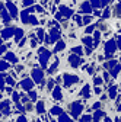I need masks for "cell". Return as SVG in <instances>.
Wrapping results in <instances>:
<instances>
[{
    "label": "cell",
    "mask_w": 121,
    "mask_h": 122,
    "mask_svg": "<svg viewBox=\"0 0 121 122\" xmlns=\"http://www.w3.org/2000/svg\"><path fill=\"white\" fill-rule=\"evenodd\" d=\"M110 13H111V9L107 7V9L104 10V13H102V19H108L110 18Z\"/></svg>",
    "instance_id": "26"
},
{
    "label": "cell",
    "mask_w": 121,
    "mask_h": 122,
    "mask_svg": "<svg viewBox=\"0 0 121 122\" xmlns=\"http://www.w3.org/2000/svg\"><path fill=\"white\" fill-rule=\"evenodd\" d=\"M105 54H107V58H111L114 55V52L117 51V41L115 39H110L105 42Z\"/></svg>",
    "instance_id": "2"
},
{
    "label": "cell",
    "mask_w": 121,
    "mask_h": 122,
    "mask_svg": "<svg viewBox=\"0 0 121 122\" xmlns=\"http://www.w3.org/2000/svg\"><path fill=\"white\" fill-rule=\"evenodd\" d=\"M60 10H61V16L63 18H70L72 16V15H73V10L70 9V7H66L64 5H61V6H60Z\"/></svg>",
    "instance_id": "11"
},
{
    "label": "cell",
    "mask_w": 121,
    "mask_h": 122,
    "mask_svg": "<svg viewBox=\"0 0 121 122\" xmlns=\"http://www.w3.org/2000/svg\"><path fill=\"white\" fill-rule=\"evenodd\" d=\"M69 63H70V66H72L73 68H77V67L83 63V60L79 58L77 54H72V55H69Z\"/></svg>",
    "instance_id": "6"
},
{
    "label": "cell",
    "mask_w": 121,
    "mask_h": 122,
    "mask_svg": "<svg viewBox=\"0 0 121 122\" xmlns=\"http://www.w3.org/2000/svg\"><path fill=\"white\" fill-rule=\"evenodd\" d=\"M112 12H114V16H115V18H121V3H117V5L114 6Z\"/></svg>",
    "instance_id": "18"
},
{
    "label": "cell",
    "mask_w": 121,
    "mask_h": 122,
    "mask_svg": "<svg viewBox=\"0 0 121 122\" xmlns=\"http://www.w3.org/2000/svg\"><path fill=\"white\" fill-rule=\"evenodd\" d=\"M117 47H118V48H121V35L118 36V41H117Z\"/></svg>",
    "instance_id": "48"
},
{
    "label": "cell",
    "mask_w": 121,
    "mask_h": 122,
    "mask_svg": "<svg viewBox=\"0 0 121 122\" xmlns=\"http://www.w3.org/2000/svg\"><path fill=\"white\" fill-rule=\"evenodd\" d=\"M61 112H63V109L60 108V106H53V109H51V115H57V116H58Z\"/></svg>",
    "instance_id": "23"
},
{
    "label": "cell",
    "mask_w": 121,
    "mask_h": 122,
    "mask_svg": "<svg viewBox=\"0 0 121 122\" xmlns=\"http://www.w3.org/2000/svg\"><path fill=\"white\" fill-rule=\"evenodd\" d=\"M53 86H54V81H53V80H50V81H48V86H47V89H48V90H51V89H53Z\"/></svg>",
    "instance_id": "42"
},
{
    "label": "cell",
    "mask_w": 121,
    "mask_h": 122,
    "mask_svg": "<svg viewBox=\"0 0 121 122\" xmlns=\"http://www.w3.org/2000/svg\"><path fill=\"white\" fill-rule=\"evenodd\" d=\"M5 50H6L5 47H0V52H5Z\"/></svg>",
    "instance_id": "52"
},
{
    "label": "cell",
    "mask_w": 121,
    "mask_h": 122,
    "mask_svg": "<svg viewBox=\"0 0 121 122\" xmlns=\"http://www.w3.org/2000/svg\"><path fill=\"white\" fill-rule=\"evenodd\" d=\"M3 86H5V84H3V76L0 74V89H3Z\"/></svg>",
    "instance_id": "47"
},
{
    "label": "cell",
    "mask_w": 121,
    "mask_h": 122,
    "mask_svg": "<svg viewBox=\"0 0 121 122\" xmlns=\"http://www.w3.org/2000/svg\"><path fill=\"white\" fill-rule=\"evenodd\" d=\"M6 81H7V83H9L10 86H13V84H15V81H13V79H10V77H7V79H6Z\"/></svg>",
    "instance_id": "44"
},
{
    "label": "cell",
    "mask_w": 121,
    "mask_h": 122,
    "mask_svg": "<svg viewBox=\"0 0 121 122\" xmlns=\"http://www.w3.org/2000/svg\"><path fill=\"white\" fill-rule=\"evenodd\" d=\"M9 67V63H6V61H2L0 63V70H6Z\"/></svg>",
    "instance_id": "36"
},
{
    "label": "cell",
    "mask_w": 121,
    "mask_h": 122,
    "mask_svg": "<svg viewBox=\"0 0 121 122\" xmlns=\"http://www.w3.org/2000/svg\"><path fill=\"white\" fill-rule=\"evenodd\" d=\"M6 6H7V9L10 10V13H12V16H13V18H16V15H18V10H16V7L13 6V3L7 2V5H6Z\"/></svg>",
    "instance_id": "20"
},
{
    "label": "cell",
    "mask_w": 121,
    "mask_h": 122,
    "mask_svg": "<svg viewBox=\"0 0 121 122\" xmlns=\"http://www.w3.org/2000/svg\"><path fill=\"white\" fill-rule=\"evenodd\" d=\"M64 47H66V44H64V41H60V39H58V42L55 44V47H54V52H58V51H61V50H64Z\"/></svg>",
    "instance_id": "19"
},
{
    "label": "cell",
    "mask_w": 121,
    "mask_h": 122,
    "mask_svg": "<svg viewBox=\"0 0 121 122\" xmlns=\"http://www.w3.org/2000/svg\"><path fill=\"white\" fill-rule=\"evenodd\" d=\"M101 92H102V89H101V87H95V93H96V95H99Z\"/></svg>",
    "instance_id": "50"
},
{
    "label": "cell",
    "mask_w": 121,
    "mask_h": 122,
    "mask_svg": "<svg viewBox=\"0 0 121 122\" xmlns=\"http://www.w3.org/2000/svg\"><path fill=\"white\" fill-rule=\"evenodd\" d=\"M85 51H86V54L89 55L90 52H92V47H88V45H86V50H85Z\"/></svg>",
    "instance_id": "45"
},
{
    "label": "cell",
    "mask_w": 121,
    "mask_h": 122,
    "mask_svg": "<svg viewBox=\"0 0 121 122\" xmlns=\"http://www.w3.org/2000/svg\"><path fill=\"white\" fill-rule=\"evenodd\" d=\"M38 41H44V29H38Z\"/></svg>",
    "instance_id": "32"
},
{
    "label": "cell",
    "mask_w": 121,
    "mask_h": 122,
    "mask_svg": "<svg viewBox=\"0 0 121 122\" xmlns=\"http://www.w3.org/2000/svg\"><path fill=\"white\" fill-rule=\"evenodd\" d=\"M80 96H83L85 99H89L90 97V86L89 84H85V87L80 90V93H79Z\"/></svg>",
    "instance_id": "13"
},
{
    "label": "cell",
    "mask_w": 121,
    "mask_h": 122,
    "mask_svg": "<svg viewBox=\"0 0 121 122\" xmlns=\"http://www.w3.org/2000/svg\"><path fill=\"white\" fill-rule=\"evenodd\" d=\"M0 99H2V95H0Z\"/></svg>",
    "instance_id": "56"
},
{
    "label": "cell",
    "mask_w": 121,
    "mask_h": 122,
    "mask_svg": "<svg viewBox=\"0 0 121 122\" xmlns=\"http://www.w3.org/2000/svg\"><path fill=\"white\" fill-rule=\"evenodd\" d=\"M57 67H58V60H55V63H54V64L51 66V68L48 70V73H50V74H53V73H54V71L57 70Z\"/></svg>",
    "instance_id": "30"
},
{
    "label": "cell",
    "mask_w": 121,
    "mask_h": 122,
    "mask_svg": "<svg viewBox=\"0 0 121 122\" xmlns=\"http://www.w3.org/2000/svg\"><path fill=\"white\" fill-rule=\"evenodd\" d=\"M117 90H118L117 86H111V87H110V93H108V97H110V99L114 100V99L117 97Z\"/></svg>",
    "instance_id": "16"
},
{
    "label": "cell",
    "mask_w": 121,
    "mask_h": 122,
    "mask_svg": "<svg viewBox=\"0 0 121 122\" xmlns=\"http://www.w3.org/2000/svg\"><path fill=\"white\" fill-rule=\"evenodd\" d=\"M63 79H64V87H70L74 83H79V77H77V76H73V74H69V73H66L63 76Z\"/></svg>",
    "instance_id": "4"
},
{
    "label": "cell",
    "mask_w": 121,
    "mask_h": 122,
    "mask_svg": "<svg viewBox=\"0 0 121 122\" xmlns=\"http://www.w3.org/2000/svg\"><path fill=\"white\" fill-rule=\"evenodd\" d=\"M79 12L85 13V15H90V13H92V6H90L89 2H83L80 5V7H79Z\"/></svg>",
    "instance_id": "7"
},
{
    "label": "cell",
    "mask_w": 121,
    "mask_h": 122,
    "mask_svg": "<svg viewBox=\"0 0 121 122\" xmlns=\"http://www.w3.org/2000/svg\"><path fill=\"white\" fill-rule=\"evenodd\" d=\"M69 112H70V115L73 116V119H77L79 118V115L82 113V109H83V105L79 102V100H76V102H72L70 105H69Z\"/></svg>",
    "instance_id": "1"
},
{
    "label": "cell",
    "mask_w": 121,
    "mask_h": 122,
    "mask_svg": "<svg viewBox=\"0 0 121 122\" xmlns=\"http://www.w3.org/2000/svg\"><path fill=\"white\" fill-rule=\"evenodd\" d=\"M25 108H26L25 111H29V112H31V111H32V105H31V103H26V106H25Z\"/></svg>",
    "instance_id": "43"
},
{
    "label": "cell",
    "mask_w": 121,
    "mask_h": 122,
    "mask_svg": "<svg viewBox=\"0 0 121 122\" xmlns=\"http://www.w3.org/2000/svg\"><path fill=\"white\" fill-rule=\"evenodd\" d=\"M120 86H121V84H120Z\"/></svg>",
    "instance_id": "58"
},
{
    "label": "cell",
    "mask_w": 121,
    "mask_h": 122,
    "mask_svg": "<svg viewBox=\"0 0 121 122\" xmlns=\"http://www.w3.org/2000/svg\"><path fill=\"white\" fill-rule=\"evenodd\" d=\"M58 39H60V30L55 26V28L51 29V35L50 36H45V42H47V44H53V42H57Z\"/></svg>",
    "instance_id": "5"
},
{
    "label": "cell",
    "mask_w": 121,
    "mask_h": 122,
    "mask_svg": "<svg viewBox=\"0 0 121 122\" xmlns=\"http://www.w3.org/2000/svg\"><path fill=\"white\" fill-rule=\"evenodd\" d=\"M94 83H95L96 86H99V84L104 83V79H102V77H95V79H94Z\"/></svg>",
    "instance_id": "33"
},
{
    "label": "cell",
    "mask_w": 121,
    "mask_h": 122,
    "mask_svg": "<svg viewBox=\"0 0 121 122\" xmlns=\"http://www.w3.org/2000/svg\"><path fill=\"white\" fill-rule=\"evenodd\" d=\"M13 32H15V29H13L12 26H9V28H6V29L3 30V34H2V35H3V38L6 39V38L12 36V35H13Z\"/></svg>",
    "instance_id": "17"
},
{
    "label": "cell",
    "mask_w": 121,
    "mask_h": 122,
    "mask_svg": "<svg viewBox=\"0 0 121 122\" xmlns=\"http://www.w3.org/2000/svg\"><path fill=\"white\" fill-rule=\"evenodd\" d=\"M94 20V16H85L83 19H82V22H83V25H89L90 22Z\"/></svg>",
    "instance_id": "25"
},
{
    "label": "cell",
    "mask_w": 121,
    "mask_h": 122,
    "mask_svg": "<svg viewBox=\"0 0 121 122\" xmlns=\"http://www.w3.org/2000/svg\"><path fill=\"white\" fill-rule=\"evenodd\" d=\"M94 30H95V25H90V23H89V25L86 26V29H85V32H86V34H92Z\"/></svg>",
    "instance_id": "27"
},
{
    "label": "cell",
    "mask_w": 121,
    "mask_h": 122,
    "mask_svg": "<svg viewBox=\"0 0 121 122\" xmlns=\"http://www.w3.org/2000/svg\"><path fill=\"white\" fill-rule=\"evenodd\" d=\"M118 111H120V112H121V102H120V103H118Z\"/></svg>",
    "instance_id": "53"
},
{
    "label": "cell",
    "mask_w": 121,
    "mask_h": 122,
    "mask_svg": "<svg viewBox=\"0 0 121 122\" xmlns=\"http://www.w3.org/2000/svg\"><path fill=\"white\" fill-rule=\"evenodd\" d=\"M110 70V76H111V77H117V76L120 74V71H121V64H118V63H115L111 68H108Z\"/></svg>",
    "instance_id": "9"
},
{
    "label": "cell",
    "mask_w": 121,
    "mask_h": 122,
    "mask_svg": "<svg viewBox=\"0 0 121 122\" xmlns=\"http://www.w3.org/2000/svg\"><path fill=\"white\" fill-rule=\"evenodd\" d=\"M120 63H121V58H120Z\"/></svg>",
    "instance_id": "57"
},
{
    "label": "cell",
    "mask_w": 121,
    "mask_h": 122,
    "mask_svg": "<svg viewBox=\"0 0 121 122\" xmlns=\"http://www.w3.org/2000/svg\"><path fill=\"white\" fill-rule=\"evenodd\" d=\"M53 97L55 100H61L63 99V95H61V89H60V86H55L54 90H53Z\"/></svg>",
    "instance_id": "12"
},
{
    "label": "cell",
    "mask_w": 121,
    "mask_h": 122,
    "mask_svg": "<svg viewBox=\"0 0 121 122\" xmlns=\"http://www.w3.org/2000/svg\"><path fill=\"white\" fill-rule=\"evenodd\" d=\"M58 121H70V116L61 112V113H60V115H58Z\"/></svg>",
    "instance_id": "29"
},
{
    "label": "cell",
    "mask_w": 121,
    "mask_h": 122,
    "mask_svg": "<svg viewBox=\"0 0 121 122\" xmlns=\"http://www.w3.org/2000/svg\"><path fill=\"white\" fill-rule=\"evenodd\" d=\"M82 42H83L85 45H88V47H92V44H94V38L90 36L89 34H86V35L82 38Z\"/></svg>",
    "instance_id": "14"
},
{
    "label": "cell",
    "mask_w": 121,
    "mask_h": 122,
    "mask_svg": "<svg viewBox=\"0 0 121 122\" xmlns=\"http://www.w3.org/2000/svg\"><path fill=\"white\" fill-rule=\"evenodd\" d=\"M90 6H94V7H102V2H101V0H90Z\"/></svg>",
    "instance_id": "24"
},
{
    "label": "cell",
    "mask_w": 121,
    "mask_h": 122,
    "mask_svg": "<svg viewBox=\"0 0 121 122\" xmlns=\"http://www.w3.org/2000/svg\"><path fill=\"white\" fill-rule=\"evenodd\" d=\"M98 29H99V30H105V29H107V25H105L104 22H99V23H98Z\"/></svg>",
    "instance_id": "37"
},
{
    "label": "cell",
    "mask_w": 121,
    "mask_h": 122,
    "mask_svg": "<svg viewBox=\"0 0 121 122\" xmlns=\"http://www.w3.org/2000/svg\"><path fill=\"white\" fill-rule=\"evenodd\" d=\"M19 87H22V89H25V90H31V89L34 87V81L29 80V79H25V80H22V81L19 83Z\"/></svg>",
    "instance_id": "10"
},
{
    "label": "cell",
    "mask_w": 121,
    "mask_h": 122,
    "mask_svg": "<svg viewBox=\"0 0 121 122\" xmlns=\"http://www.w3.org/2000/svg\"><path fill=\"white\" fill-rule=\"evenodd\" d=\"M13 100H15V102H18V100H19V95H18V93H15V95H13Z\"/></svg>",
    "instance_id": "49"
},
{
    "label": "cell",
    "mask_w": 121,
    "mask_h": 122,
    "mask_svg": "<svg viewBox=\"0 0 121 122\" xmlns=\"http://www.w3.org/2000/svg\"><path fill=\"white\" fill-rule=\"evenodd\" d=\"M32 79H34L37 83H44V74H42V71L38 70V68H35V70L32 71Z\"/></svg>",
    "instance_id": "8"
},
{
    "label": "cell",
    "mask_w": 121,
    "mask_h": 122,
    "mask_svg": "<svg viewBox=\"0 0 121 122\" xmlns=\"http://www.w3.org/2000/svg\"><path fill=\"white\" fill-rule=\"evenodd\" d=\"M102 118H105V112L101 111V109H96V112H95L94 116H92V121H99V119H102Z\"/></svg>",
    "instance_id": "15"
},
{
    "label": "cell",
    "mask_w": 121,
    "mask_h": 122,
    "mask_svg": "<svg viewBox=\"0 0 121 122\" xmlns=\"http://www.w3.org/2000/svg\"><path fill=\"white\" fill-rule=\"evenodd\" d=\"M107 100H108V96L107 95H102L101 96V102H107Z\"/></svg>",
    "instance_id": "46"
},
{
    "label": "cell",
    "mask_w": 121,
    "mask_h": 122,
    "mask_svg": "<svg viewBox=\"0 0 121 122\" xmlns=\"http://www.w3.org/2000/svg\"><path fill=\"white\" fill-rule=\"evenodd\" d=\"M80 119L82 121H92V115H83Z\"/></svg>",
    "instance_id": "38"
},
{
    "label": "cell",
    "mask_w": 121,
    "mask_h": 122,
    "mask_svg": "<svg viewBox=\"0 0 121 122\" xmlns=\"http://www.w3.org/2000/svg\"><path fill=\"white\" fill-rule=\"evenodd\" d=\"M74 20H76V23H77L79 26H82V25H83V22H82V18L79 16V15H76V16H74Z\"/></svg>",
    "instance_id": "35"
},
{
    "label": "cell",
    "mask_w": 121,
    "mask_h": 122,
    "mask_svg": "<svg viewBox=\"0 0 121 122\" xmlns=\"http://www.w3.org/2000/svg\"><path fill=\"white\" fill-rule=\"evenodd\" d=\"M37 112L38 113H44L45 112V103L41 100V102H38V105H37Z\"/></svg>",
    "instance_id": "22"
},
{
    "label": "cell",
    "mask_w": 121,
    "mask_h": 122,
    "mask_svg": "<svg viewBox=\"0 0 121 122\" xmlns=\"http://www.w3.org/2000/svg\"><path fill=\"white\" fill-rule=\"evenodd\" d=\"M102 74H104V80L108 81V80H110V73H108V71H104Z\"/></svg>",
    "instance_id": "39"
},
{
    "label": "cell",
    "mask_w": 121,
    "mask_h": 122,
    "mask_svg": "<svg viewBox=\"0 0 121 122\" xmlns=\"http://www.w3.org/2000/svg\"><path fill=\"white\" fill-rule=\"evenodd\" d=\"M118 119H120V121H121V116H120V118H118Z\"/></svg>",
    "instance_id": "55"
},
{
    "label": "cell",
    "mask_w": 121,
    "mask_h": 122,
    "mask_svg": "<svg viewBox=\"0 0 121 122\" xmlns=\"http://www.w3.org/2000/svg\"><path fill=\"white\" fill-rule=\"evenodd\" d=\"M32 3H34V0H23V6H29Z\"/></svg>",
    "instance_id": "41"
},
{
    "label": "cell",
    "mask_w": 121,
    "mask_h": 122,
    "mask_svg": "<svg viewBox=\"0 0 121 122\" xmlns=\"http://www.w3.org/2000/svg\"><path fill=\"white\" fill-rule=\"evenodd\" d=\"M18 121H26V118H25V116H19Z\"/></svg>",
    "instance_id": "51"
},
{
    "label": "cell",
    "mask_w": 121,
    "mask_h": 122,
    "mask_svg": "<svg viewBox=\"0 0 121 122\" xmlns=\"http://www.w3.org/2000/svg\"><path fill=\"white\" fill-rule=\"evenodd\" d=\"M72 51H73V54H77V55H82L83 54L82 52V47H73Z\"/></svg>",
    "instance_id": "28"
},
{
    "label": "cell",
    "mask_w": 121,
    "mask_h": 122,
    "mask_svg": "<svg viewBox=\"0 0 121 122\" xmlns=\"http://www.w3.org/2000/svg\"><path fill=\"white\" fill-rule=\"evenodd\" d=\"M0 111H2L3 113H9V100H5L2 105H0Z\"/></svg>",
    "instance_id": "21"
},
{
    "label": "cell",
    "mask_w": 121,
    "mask_h": 122,
    "mask_svg": "<svg viewBox=\"0 0 121 122\" xmlns=\"http://www.w3.org/2000/svg\"><path fill=\"white\" fill-rule=\"evenodd\" d=\"M29 97H31L32 100L37 99V92H29Z\"/></svg>",
    "instance_id": "40"
},
{
    "label": "cell",
    "mask_w": 121,
    "mask_h": 122,
    "mask_svg": "<svg viewBox=\"0 0 121 122\" xmlns=\"http://www.w3.org/2000/svg\"><path fill=\"white\" fill-rule=\"evenodd\" d=\"M48 58H50V51L47 48H41L39 50V63H41V67L42 68H47Z\"/></svg>",
    "instance_id": "3"
},
{
    "label": "cell",
    "mask_w": 121,
    "mask_h": 122,
    "mask_svg": "<svg viewBox=\"0 0 121 122\" xmlns=\"http://www.w3.org/2000/svg\"><path fill=\"white\" fill-rule=\"evenodd\" d=\"M22 35H23V30H22V29H18V30H16V39H15V41H19Z\"/></svg>",
    "instance_id": "34"
},
{
    "label": "cell",
    "mask_w": 121,
    "mask_h": 122,
    "mask_svg": "<svg viewBox=\"0 0 121 122\" xmlns=\"http://www.w3.org/2000/svg\"><path fill=\"white\" fill-rule=\"evenodd\" d=\"M6 58L9 60V61H12V63H16V57H15L12 52H9V54H6Z\"/></svg>",
    "instance_id": "31"
},
{
    "label": "cell",
    "mask_w": 121,
    "mask_h": 122,
    "mask_svg": "<svg viewBox=\"0 0 121 122\" xmlns=\"http://www.w3.org/2000/svg\"><path fill=\"white\" fill-rule=\"evenodd\" d=\"M2 10H3V5H2V3H0V12H2Z\"/></svg>",
    "instance_id": "54"
}]
</instances>
